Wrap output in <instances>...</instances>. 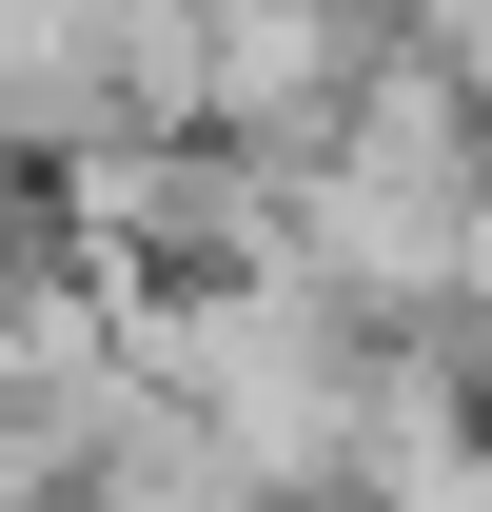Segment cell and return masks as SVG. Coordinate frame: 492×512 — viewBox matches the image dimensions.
<instances>
[{
  "label": "cell",
  "instance_id": "1",
  "mask_svg": "<svg viewBox=\"0 0 492 512\" xmlns=\"http://www.w3.org/2000/svg\"><path fill=\"white\" fill-rule=\"evenodd\" d=\"M473 158H492L473 79L433 60V40H374V79L335 99V138L276 158V256H296L355 335L374 316H433L453 256H473Z\"/></svg>",
  "mask_w": 492,
  "mask_h": 512
},
{
  "label": "cell",
  "instance_id": "2",
  "mask_svg": "<svg viewBox=\"0 0 492 512\" xmlns=\"http://www.w3.org/2000/svg\"><path fill=\"white\" fill-rule=\"evenodd\" d=\"M79 138H119V20L20 0V20H0V178H20V158H79Z\"/></svg>",
  "mask_w": 492,
  "mask_h": 512
},
{
  "label": "cell",
  "instance_id": "3",
  "mask_svg": "<svg viewBox=\"0 0 492 512\" xmlns=\"http://www.w3.org/2000/svg\"><path fill=\"white\" fill-rule=\"evenodd\" d=\"M453 316H473V375H492V158H473V256H453Z\"/></svg>",
  "mask_w": 492,
  "mask_h": 512
}]
</instances>
